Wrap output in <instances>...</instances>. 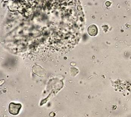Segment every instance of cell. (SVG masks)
<instances>
[{
    "label": "cell",
    "instance_id": "6da1fadb",
    "mask_svg": "<svg viewBox=\"0 0 131 117\" xmlns=\"http://www.w3.org/2000/svg\"><path fill=\"white\" fill-rule=\"evenodd\" d=\"M21 107L22 105L20 103L11 102L9 105V112L10 114L12 115H17L19 113Z\"/></svg>",
    "mask_w": 131,
    "mask_h": 117
},
{
    "label": "cell",
    "instance_id": "7a4b0ae2",
    "mask_svg": "<svg viewBox=\"0 0 131 117\" xmlns=\"http://www.w3.org/2000/svg\"><path fill=\"white\" fill-rule=\"evenodd\" d=\"M97 27L94 25H92L88 28V32L91 36H95L97 34Z\"/></svg>",
    "mask_w": 131,
    "mask_h": 117
}]
</instances>
